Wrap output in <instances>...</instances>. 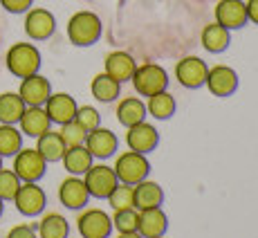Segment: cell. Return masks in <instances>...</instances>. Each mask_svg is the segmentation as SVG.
Masks as SVG:
<instances>
[{
	"label": "cell",
	"instance_id": "cell-20",
	"mask_svg": "<svg viewBox=\"0 0 258 238\" xmlns=\"http://www.w3.org/2000/svg\"><path fill=\"white\" fill-rule=\"evenodd\" d=\"M18 124H21V133H25L27 137H41L52 126V122H49L43 106H27Z\"/></svg>",
	"mask_w": 258,
	"mask_h": 238
},
{
	"label": "cell",
	"instance_id": "cell-17",
	"mask_svg": "<svg viewBox=\"0 0 258 238\" xmlns=\"http://www.w3.org/2000/svg\"><path fill=\"white\" fill-rule=\"evenodd\" d=\"M77 101H74L72 95H68V92H56V95H49V99L45 101V112L49 117V122L52 124H58V126H63V124L72 122L74 115H77Z\"/></svg>",
	"mask_w": 258,
	"mask_h": 238
},
{
	"label": "cell",
	"instance_id": "cell-41",
	"mask_svg": "<svg viewBox=\"0 0 258 238\" xmlns=\"http://www.w3.org/2000/svg\"><path fill=\"white\" fill-rule=\"evenodd\" d=\"M0 168H3V157H0Z\"/></svg>",
	"mask_w": 258,
	"mask_h": 238
},
{
	"label": "cell",
	"instance_id": "cell-19",
	"mask_svg": "<svg viewBox=\"0 0 258 238\" xmlns=\"http://www.w3.org/2000/svg\"><path fill=\"white\" fill-rule=\"evenodd\" d=\"M137 231L144 238H157L164 236L168 231V216L164 214L162 207L155 209H142L140 211V222H137Z\"/></svg>",
	"mask_w": 258,
	"mask_h": 238
},
{
	"label": "cell",
	"instance_id": "cell-25",
	"mask_svg": "<svg viewBox=\"0 0 258 238\" xmlns=\"http://www.w3.org/2000/svg\"><path fill=\"white\" fill-rule=\"evenodd\" d=\"M66 142H63L61 133L47 131L41 137H36V151L43 155L45 162H61L66 155Z\"/></svg>",
	"mask_w": 258,
	"mask_h": 238
},
{
	"label": "cell",
	"instance_id": "cell-10",
	"mask_svg": "<svg viewBox=\"0 0 258 238\" xmlns=\"http://www.w3.org/2000/svg\"><path fill=\"white\" fill-rule=\"evenodd\" d=\"M14 205H16V209L21 211L23 216H29V218L38 216V214H43V209H45V205H47L45 191H43L36 182H23L18 193L14 196Z\"/></svg>",
	"mask_w": 258,
	"mask_h": 238
},
{
	"label": "cell",
	"instance_id": "cell-5",
	"mask_svg": "<svg viewBox=\"0 0 258 238\" xmlns=\"http://www.w3.org/2000/svg\"><path fill=\"white\" fill-rule=\"evenodd\" d=\"M47 162L36 148H21L14 155V168L12 171L21 177V182H38L45 175Z\"/></svg>",
	"mask_w": 258,
	"mask_h": 238
},
{
	"label": "cell",
	"instance_id": "cell-28",
	"mask_svg": "<svg viewBox=\"0 0 258 238\" xmlns=\"http://www.w3.org/2000/svg\"><path fill=\"white\" fill-rule=\"evenodd\" d=\"M175 99H173V95H168V92H157V95L148 97V103H146V110L151 117L160 119V122H166V119H171L173 115H175Z\"/></svg>",
	"mask_w": 258,
	"mask_h": 238
},
{
	"label": "cell",
	"instance_id": "cell-39",
	"mask_svg": "<svg viewBox=\"0 0 258 238\" xmlns=\"http://www.w3.org/2000/svg\"><path fill=\"white\" fill-rule=\"evenodd\" d=\"M119 238H144L140 231H126V234H119Z\"/></svg>",
	"mask_w": 258,
	"mask_h": 238
},
{
	"label": "cell",
	"instance_id": "cell-8",
	"mask_svg": "<svg viewBox=\"0 0 258 238\" xmlns=\"http://www.w3.org/2000/svg\"><path fill=\"white\" fill-rule=\"evenodd\" d=\"M77 229L83 238H108L112 234V218L101 209H86L77 218Z\"/></svg>",
	"mask_w": 258,
	"mask_h": 238
},
{
	"label": "cell",
	"instance_id": "cell-26",
	"mask_svg": "<svg viewBox=\"0 0 258 238\" xmlns=\"http://www.w3.org/2000/svg\"><path fill=\"white\" fill-rule=\"evenodd\" d=\"M90 90H92V97L97 99V101L110 103V101H115V99L119 97V92H121V83L115 81L110 74L101 72V74H97V77L92 79Z\"/></svg>",
	"mask_w": 258,
	"mask_h": 238
},
{
	"label": "cell",
	"instance_id": "cell-33",
	"mask_svg": "<svg viewBox=\"0 0 258 238\" xmlns=\"http://www.w3.org/2000/svg\"><path fill=\"white\" fill-rule=\"evenodd\" d=\"M106 200H108V205H110L115 211L117 209H131V207H133V187L119 182Z\"/></svg>",
	"mask_w": 258,
	"mask_h": 238
},
{
	"label": "cell",
	"instance_id": "cell-42",
	"mask_svg": "<svg viewBox=\"0 0 258 238\" xmlns=\"http://www.w3.org/2000/svg\"><path fill=\"white\" fill-rule=\"evenodd\" d=\"M157 238H164V236H157Z\"/></svg>",
	"mask_w": 258,
	"mask_h": 238
},
{
	"label": "cell",
	"instance_id": "cell-22",
	"mask_svg": "<svg viewBox=\"0 0 258 238\" xmlns=\"http://www.w3.org/2000/svg\"><path fill=\"white\" fill-rule=\"evenodd\" d=\"M146 115H148L146 103L140 97H126L117 106V122L123 128H131L140 122H146Z\"/></svg>",
	"mask_w": 258,
	"mask_h": 238
},
{
	"label": "cell",
	"instance_id": "cell-13",
	"mask_svg": "<svg viewBox=\"0 0 258 238\" xmlns=\"http://www.w3.org/2000/svg\"><path fill=\"white\" fill-rule=\"evenodd\" d=\"M58 200H61L63 207H68V209H72V211L83 209V207L88 205V200H90L86 182L79 175L66 177V180L61 182V187H58Z\"/></svg>",
	"mask_w": 258,
	"mask_h": 238
},
{
	"label": "cell",
	"instance_id": "cell-6",
	"mask_svg": "<svg viewBox=\"0 0 258 238\" xmlns=\"http://www.w3.org/2000/svg\"><path fill=\"white\" fill-rule=\"evenodd\" d=\"M83 182H86L90 198H99V200H106L112 193V189L119 185L115 168L106 164H92L83 175Z\"/></svg>",
	"mask_w": 258,
	"mask_h": 238
},
{
	"label": "cell",
	"instance_id": "cell-36",
	"mask_svg": "<svg viewBox=\"0 0 258 238\" xmlns=\"http://www.w3.org/2000/svg\"><path fill=\"white\" fill-rule=\"evenodd\" d=\"M32 3H34V0H0V5H3V7L7 9L9 14H23V12H29Z\"/></svg>",
	"mask_w": 258,
	"mask_h": 238
},
{
	"label": "cell",
	"instance_id": "cell-35",
	"mask_svg": "<svg viewBox=\"0 0 258 238\" xmlns=\"http://www.w3.org/2000/svg\"><path fill=\"white\" fill-rule=\"evenodd\" d=\"M74 119H77V122L81 124L86 131H92V128L99 126V122H101V115H99V110L94 106H79Z\"/></svg>",
	"mask_w": 258,
	"mask_h": 238
},
{
	"label": "cell",
	"instance_id": "cell-2",
	"mask_svg": "<svg viewBox=\"0 0 258 238\" xmlns=\"http://www.w3.org/2000/svg\"><path fill=\"white\" fill-rule=\"evenodd\" d=\"M131 83L137 90V95L153 97L157 92H164L168 88V72L162 66H157V63H144V66L135 68Z\"/></svg>",
	"mask_w": 258,
	"mask_h": 238
},
{
	"label": "cell",
	"instance_id": "cell-21",
	"mask_svg": "<svg viewBox=\"0 0 258 238\" xmlns=\"http://www.w3.org/2000/svg\"><path fill=\"white\" fill-rule=\"evenodd\" d=\"M135 68H137V61L128 52H119L117 49V52H110L106 56V74H110L119 83L131 81Z\"/></svg>",
	"mask_w": 258,
	"mask_h": 238
},
{
	"label": "cell",
	"instance_id": "cell-14",
	"mask_svg": "<svg viewBox=\"0 0 258 238\" xmlns=\"http://www.w3.org/2000/svg\"><path fill=\"white\" fill-rule=\"evenodd\" d=\"M216 23L225 29L234 32L247 25V9L245 0H220L216 5Z\"/></svg>",
	"mask_w": 258,
	"mask_h": 238
},
{
	"label": "cell",
	"instance_id": "cell-27",
	"mask_svg": "<svg viewBox=\"0 0 258 238\" xmlns=\"http://www.w3.org/2000/svg\"><path fill=\"white\" fill-rule=\"evenodd\" d=\"M25 101L18 92H5L0 95V124H18L25 112Z\"/></svg>",
	"mask_w": 258,
	"mask_h": 238
},
{
	"label": "cell",
	"instance_id": "cell-23",
	"mask_svg": "<svg viewBox=\"0 0 258 238\" xmlns=\"http://www.w3.org/2000/svg\"><path fill=\"white\" fill-rule=\"evenodd\" d=\"M200 41H202V47H205L209 54H222L227 47L231 45V32L225 29L222 25L211 23L202 29Z\"/></svg>",
	"mask_w": 258,
	"mask_h": 238
},
{
	"label": "cell",
	"instance_id": "cell-34",
	"mask_svg": "<svg viewBox=\"0 0 258 238\" xmlns=\"http://www.w3.org/2000/svg\"><path fill=\"white\" fill-rule=\"evenodd\" d=\"M58 133H61V137H63V142H66V146H79V144H86V137H88V131L77 122V119H72V122L63 124Z\"/></svg>",
	"mask_w": 258,
	"mask_h": 238
},
{
	"label": "cell",
	"instance_id": "cell-16",
	"mask_svg": "<svg viewBox=\"0 0 258 238\" xmlns=\"http://www.w3.org/2000/svg\"><path fill=\"white\" fill-rule=\"evenodd\" d=\"M18 95L25 101V106H45V101L52 95V86L45 77L41 74H32V77H25L21 83V90Z\"/></svg>",
	"mask_w": 258,
	"mask_h": 238
},
{
	"label": "cell",
	"instance_id": "cell-12",
	"mask_svg": "<svg viewBox=\"0 0 258 238\" xmlns=\"http://www.w3.org/2000/svg\"><path fill=\"white\" fill-rule=\"evenodd\" d=\"M86 148L90 151L92 157H97V160H108V157H112L117 153L119 140L112 131L97 126V128H92V131H88Z\"/></svg>",
	"mask_w": 258,
	"mask_h": 238
},
{
	"label": "cell",
	"instance_id": "cell-15",
	"mask_svg": "<svg viewBox=\"0 0 258 238\" xmlns=\"http://www.w3.org/2000/svg\"><path fill=\"white\" fill-rule=\"evenodd\" d=\"M54 29H56V21L47 9H29L25 16V32L34 41H45L54 34Z\"/></svg>",
	"mask_w": 258,
	"mask_h": 238
},
{
	"label": "cell",
	"instance_id": "cell-32",
	"mask_svg": "<svg viewBox=\"0 0 258 238\" xmlns=\"http://www.w3.org/2000/svg\"><path fill=\"white\" fill-rule=\"evenodd\" d=\"M21 177L16 175L14 171L9 168H0V200L7 202V200H14V196L21 189Z\"/></svg>",
	"mask_w": 258,
	"mask_h": 238
},
{
	"label": "cell",
	"instance_id": "cell-1",
	"mask_svg": "<svg viewBox=\"0 0 258 238\" xmlns=\"http://www.w3.org/2000/svg\"><path fill=\"white\" fill-rule=\"evenodd\" d=\"M68 38L77 47H90L101 38V18L92 12H77L68 23Z\"/></svg>",
	"mask_w": 258,
	"mask_h": 238
},
{
	"label": "cell",
	"instance_id": "cell-9",
	"mask_svg": "<svg viewBox=\"0 0 258 238\" xmlns=\"http://www.w3.org/2000/svg\"><path fill=\"white\" fill-rule=\"evenodd\" d=\"M207 72H209V66L198 56H184L175 66V79L180 81V86L188 88V90H198L205 86Z\"/></svg>",
	"mask_w": 258,
	"mask_h": 238
},
{
	"label": "cell",
	"instance_id": "cell-7",
	"mask_svg": "<svg viewBox=\"0 0 258 238\" xmlns=\"http://www.w3.org/2000/svg\"><path fill=\"white\" fill-rule=\"evenodd\" d=\"M238 74L234 68L229 66H213L209 68V72H207V81L205 86L209 88V92L213 97L218 99H227L231 97L234 92L238 90Z\"/></svg>",
	"mask_w": 258,
	"mask_h": 238
},
{
	"label": "cell",
	"instance_id": "cell-4",
	"mask_svg": "<svg viewBox=\"0 0 258 238\" xmlns=\"http://www.w3.org/2000/svg\"><path fill=\"white\" fill-rule=\"evenodd\" d=\"M112 168H115L117 180L123 182V185H131V187H135L137 182L146 180V177L151 175V162H148L146 155H142V153H137V151L121 153Z\"/></svg>",
	"mask_w": 258,
	"mask_h": 238
},
{
	"label": "cell",
	"instance_id": "cell-3",
	"mask_svg": "<svg viewBox=\"0 0 258 238\" xmlns=\"http://www.w3.org/2000/svg\"><path fill=\"white\" fill-rule=\"evenodd\" d=\"M7 70L18 79L32 77L41 70V52L32 43H16L7 52Z\"/></svg>",
	"mask_w": 258,
	"mask_h": 238
},
{
	"label": "cell",
	"instance_id": "cell-30",
	"mask_svg": "<svg viewBox=\"0 0 258 238\" xmlns=\"http://www.w3.org/2000/svg\"><path fill=\"white\" fill-rule=\"evenodd\" d=\"M23 148V133L12 124H0V157H14Z\"/></svg>",
	"mask_w": 258,
	"mask_h": 238
},
{
	"label": "cell",
	"instance_id": "cell-18",
	"mask_svg": "<svg viewBox=\"0 0 258 238\" xmlns=\"http://www.w3.org/2000/svg\"><path fill=\"white\" fill-rule=\"evenodd\" d=\"M164 205V189L153 180H142L133 187V207L137 211L142 209H155Z\"/></svg>",
	"mask_w": 258,
	"mask_h": 238
},
{
	"label": "cell",
	"instance_id": "cell-31",
	"mask_svg": "<svg viewBox=\"0 0 258 238\" xmlns=\"http://www.w3.org/2000/svg\"><path fill=\"white\" fill-rule=\"evenodd\" d=\"M137 222H140V211L135 207H131V209H117L115 216H112V229H117L119 234L137 231Z\"/></svg>",
	"mask_w": 258,
	"mask_h": 238
},
{
	"label": "cell",
	"instance_id": "cell-40",
	"mask_svg": "<svg viewBox=\"0 0 258 238\" xmlns=\"http://www.w3.org/2000/svg\"><path fill=\"white\" fill-rule=\"evenodd\" d=\"M3 209H5V202L0 200V216H3Z\"/></svg>",
	"mask_w": 258,
	"mask_h": 238
},
{
	"label": "cell",
	"instance_id": "cell-24",
	"mask_svg": "<svg viewBox=\"0 0 258 238\" xmlns=\"http://www.w3.org/2000/svg\"><path fill=\"white\" fill-rule=\"evenodd\" d=\"M94 157L90 155V151L86 148V144H79V146H68L66 155H63V166L70 175H86V171L92 166Z\"/></svg>",
	"mask_w": 258,
	"mask_h": 238
},
{
	"label": "cell",
	"instance_id": "cell-37",
	"mask_svg": "<svg viewBox=\"0 0 258 238\" xmlns=\"http://www.w3.org/2000/svg\"><path fill=\"white\" fill-rule=\"evenodd\" d=\"M7 238H38V236H36V231H34V227L16 225V227H12V229H9Z\"/></svg>",
	"mask_w": 258,
	"mask_h": 238
},
{
	"label": "cell",
	"instance_id": "cell-11",
	"mask_svg": "<svg viewBox=\"0 0 258 238\" xmlns=\"http://www.w3.org/2000/svg\"><path fill=\"white\" fill-rule=\"evenodd\" d=\"M126 144L131 151H137L142 155H148L151 151H155L157 144H160V133L153 124L148 122H140L135 126L128 128L126 133Z\"/></svg>",
	"mask_w": 258,
	"mask_h": 238
},
{
	"label": "cell",
	"instance_id": "cell-38",
	"mask_svg": "<svg viewBox=\"0 0 258 238\" xmlns=\"http://www.w3.org/2000/svg\"><path fill=\"white\" fill-rule=\"evenodd\" d=\"M245 9H247V23L258 25V0H247Z\"/></svg>",
	"mask_w": 258,
	"mask_h": 238
},
{
	"label": "cell",
	"instance_id": "cell-29",
	"mask_svg": "<svg viewBox=\"0 0 258 238\" xmlns=\"http://www.w3.org/2000/svg\"><path fill=\"white\" fill-rule=\"evenodd\" d=\"M70 225L61 214H47L38 222V236L41 238H68Z\"/></svg>",
	"mask_w": 258,
	"mask_h": 238
}]
</instances>
